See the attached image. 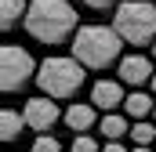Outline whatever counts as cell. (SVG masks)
<instances>
[{"label": "cell", "instance_id": "cell-1", "mask_svg": "<svg viewBox=\"0 0 156 152\" xmlns=\"http://www.w3.org/2000/svg\"><path fill=\"white\" fill-rule=\"evenodd\" d=\"M26 33L40 43H66L76 36V7L69 0H29V11L22 18Z\"/></svg>", "mask_w": 156, "mask_h": 152}, {"label": "cell", "instance_id": "cell-2", "mask_svg": "<svg viewBox=\"0 0 156 152\" xmlns=\"http://www.w3.org/2000/svg\"><path fill=\"white\" fill-rule=\"evenodd\" d=\"M69 51L83 69H109L113 62H120L123 40L113 26H80Z\"/></svg>", "mask_w": 156, "mask_h": 152}, {"label": "cell", "instance_id": "cell-3", "mask_svg": "<svg viewBox=\"0 0 156 152\" xmlns=\"http://www.w3.org/2000/svg\"><path fill=\"white\" fill-rule=\"evenodd\" d=\"M83 80H87V69L80 65L76 58L69 54H51V58H44L37 69V87L40 94H47V98H73L80 87H83Z\"/></svg>", "mask_w": 156, "mask_h": 152}, {"label": "cell", "instance_id": "cell-4", "mask_svg": "<svg viewBox=\"0 0 156 152\" xmlns=\"http://www.w3.org/2000/svg\"><path fill=\"white\" fill-rule=\"evenodd\" d=\"M113 29L123 43H153L156 40V4L153 0H120L113 15Z\"/></svg>", "mask_w": 156, "mask_h": 152}, {"label": "cell", "instance_id": "cell-5", "mask_svg": "<svg viewBox=\"0 0 156 152\" xmlns=\"http://www.w3.org/2000/svg\"><path fill=\"white\" fill-rule=\"evenodd\" d=\"M37 69L40 65L33 62V54L26 47H18V43H4L0 47V87L7 94L26 87L29 80H37Z\"/></svg>", "mask_w": 156, "mask_h": 152}, {"label": "cell", "instance_id": "cell-6", "mask_svg": "<svg viewBox=\"0 0 156 152\" xmlns=\"http://www.w3.org/2000/svg\"><path fill=\"white\" fill-rule=\"evenodd\" d=\"M22 116H26V127H29V130L47 134V130H51V127H55V123H58L66 112H58V102H55V98L40 94V98H29V102H26Z\"/></svg>", "mask_w": 156, "mask_h": 152}, {"label": "cell", "instance_id": "cell-7", "mask_svg": "<svg viewBox=\"0 0 156 152\" xmlns=\"http://www.w3.org/2000/svg\"><path fill=\"white\" fill-rule=\"evenodd\" d=\"M116 76H120V83H123V87L138 91L142 83H153L156 69H153V62H149L145 54H123V58L116 62Z\"/></svg>", "mask_w": 156, "mask_h": 152}, {"label": "cell", "instance_id": "cell-8", "mask_svg": "<svg viewBox=\"0 0 156 152\" xmlns=\"http://www.w3.org/2000/svg\"><path fill=\"white\" fill-rule=\"evenodd\" d=\"M123 102H127V94H123V83H120V80H98V83L91 87V105L102 109V112H113Z\"/></svg>", "mask_w": 156, "mask_h": 152}, {"label": "cell", "instance_id": "cell-9", "mask_svg": "<svg viewBox=\"0 0 156 152\" xmlns=\"http://www.w3.org/2000/svg\"><path fill=\"white\" fill-rule=\"evenodd\" d=\"M94 112H98V109H94L91 102H73V105L66 109V116H62V119H66V127H69L73 134H87V130L94 127V119H98Z\"/></svg>", "mask_w": 156, "mask_h": 152}, {"label": "cell", "instance_id": "cell-10", "mask_svg": "<svg viewBox=\"0 0 156 152\" xmlns=\"http://www.w3.org/2000/svg\"><path fill=\"white\" fill-rule=\"evenodd\" d=\"M153 109H156V102L145 91H131L127 102H123V116H131V119H145V116H153Z\"/></svg>", "mask_w": 156, "mask_h": 152}, {"label": "cell", "instance_id": "cell-11", "mask_svg": "<svg viewBox=\"0 0 156 152\" xmlns=\"http://www.w3.org/2000/svg\"><path fill=\"white\" fill-rule=\"evenodd\" d=\"M98 130L105 134V141H120L123 134H131V123H127V116H120V112H105L102 123H98Z\"/></svg>", "mask_w": 156, "mask_h": 152}, {"label": "cell", "instance_id": "cell-12", "mask_svg": "<svg viewBox=\"0 0 156 152\" xmlns=\"http://www.w3.org/2000/svg\"><path fill=\"white\" fill-rule=\"evenodd\" d=\"M22 127H26V116L22 112H15V109H4L0 112V138L4 141H15L22 134Z\"/></svg>", "mask_w": 156, "mask_h": 152}, {"label": "cell", "instance_id": "cell-13", "mask_svg": "<svg viewBox=\"0 0 156 152\" xmlns=\"http://www.w3.org/2000/svg\"><path fill=\"white\" fill-rule=\"evenodd\" d=\"M26 11H29V4H26V0H0V26H4V29H11L18 18H26Z\"/></svg>", "mask_w": 156, "mask_h": 152}, {"label": "cell", "instance_id": "cell-14", "mask_svg": "<svg viewBox=\"0 0 156 152\" xmlns=\"http://www.w3.org/2000/svg\"><path fill=\"white\" fill-rule=\"evenodd\" d=\"M131 141L153 149V145H156V123H149V119H134V123H131Z\"/></svg>", "mask_w": 156, "mask_h": 152}, {"label": "cell", "instance_id": "cell-15", "mask_svg": "<svg viewBox=\"0 0 156 152\" xmlns=\"http://www.w3.org/2000/svg\"><path fill=\"white\" fill-rule=\"evenodd\" d=\"M33 152H62V141L55 134H37L33 138Z\"/></svg>", "mask_w": 156, "mask_h": 152}, {"label": "cell", "instance_id": "cell-16", "mask_svg": "<svg viewBox=\"0 0 156 152\" xmlns=\"http://www.w3.org/2000/svg\"><path fill=\"white\" fill-rule=\"evenodd\" d=\"M73 152H102V149H98V141L91 134H76L73 138Z\"/></svg>", "mask_w": 156, "mask_h": 152}, {"label": "cell", "instance_id": "cell-17", "mask_svg": "<svg viewBox=\"0 0 156 152\" xmlns=\"http://www.w3.org/2000/svg\"><path fill=\"white\" fill-rule=\"evenodd\" d=\"M87 7H94V11H102V7H113V4H120V0H83Z\"/></svg>", "mask_w": 156, "mask_h": 152}, {"label": "cell", "instance_id": "cell-18", "mask_svg": "<svg viewBox=\"0 0 156 152\" xmlns=\"http://www.w3.org/2000/svg\"><path fill=\"white\" fill-rule=\"evenodd\" d=\"M102 152H127V149H123L120 141H105V145H102Z\"/></svg>", "mask_w": 156, "mask_h": 152}, {"label": "cell", "instance_id": "cell-19", "mask_svg": "<svg viewBox=\"0 0 156 152\" xmlns=\"http://www.w3.org/2000/svg\"><path fill=\"white\" fill-rule=\"evenodd\" d=\"M131 152H156V149H149V145H134Z\"/></svg>", "mask_w": 156, "mask_h": 152}, {"label": "cell", "instance_id": "cell-20", "mask_svg": "<svg viewBox=\"0 0 156 152\" xmlns=\"http://www.w3.org/2000/svg\"><path fill=\"white\" fill-rule=\"evenodd\" d=\"M149 87H153V94H156V76H153V83H149Z\"/></svg>", "mask_w": 156, "mask_h": 152}, {"label": "cell", "instance_id": "cell-21", "mask_svg": "<svg viewBox=\"0 0 156 152\" xmlns=\"http://www.w3.org/2000/svg\"><path fill=\"white\" fill-rule=\"evenodd\" d=\"M153 58H156V40H153Z\"/></svg>", "mask_w": 156, "mask_h": 152}, {"label": "cell", "instance_id": "cell-22", "mask_svg": "<svg viewBox=\"0 0 156 152\" xmlns=\"http://www.w3.org/2000/svg\"><path fill=\"white\" fill-rule=\"evenodd\" d=\"M153 119H156V109H153Z\"/></svg>", "mask_w": 156, "mask_h": 152}]
</instances>
